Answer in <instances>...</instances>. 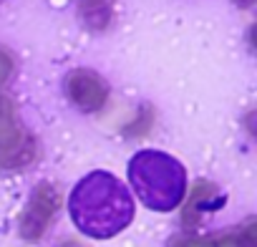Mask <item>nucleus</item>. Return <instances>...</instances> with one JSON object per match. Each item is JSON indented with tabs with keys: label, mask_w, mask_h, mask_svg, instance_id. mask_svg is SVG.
I'll list each match as a JSON object with an SVG mask.
<instances>
[{
	"label": "nucleus",
	"mask_w": 257,
	"mask_h": 247,
	"mask_svg": "<svg viewBox=\"0 0 257 247\" xmlns=\"http://www.w3.org/2000/svg\"><path fill=\"white\" fill-rule=\"evenodd\" d=\"M172 247H254V222H247L239 232L234 234H222V237H182L174 239Z\"/></svg>",
	"instance_id": "nucleus-6"
},
{
	"label": "nucleus",
	"mask_w": 257,
	"mask_h": 247,
	"mask_svg": "<svg viewBox=\"0 0 257 247\" xmlns=\"http://www.w3.org/2000/svg\"><path fill=\"white\" fill-rule=\"evenodd\" d=\"M66 93L71 98V103L86 113L101 111L108 101V83L88 68H76L68 73L66 78Z\"/></svg>",
	"instance_id": "nucleus-5"
},
{
	"label": "nucleus",
	"mask_w": 257,
	"mask_h": 247,
	"mask_svg": "<svg viewBox=\"0 0 257 247\" xmlns=\"http://www.w3.org/2000/svg\"><path fill=\"white\" fill-rule=\"evenodd\" d=\"M61 207V194L53 184L43 182L36 187L23 217H21V234L26 239H38L43 237V232L48 229V224L53 222L56 212Z\"/></svg>",
	"instance_id": "nucleus-4"
},
{
	"label": "nucleus",
	"mask_w": 257,
	"mask_h": 247,
	"mask_svg": "<svg viewBox=\"0 0 257 247\" xmlns=\"http://www.w3.org/2000/svg\"><path fill=\"white\" fill-rule=\"evenodd\" d=\"M214 197H217V187H214V184H209V182H197V187H194V192H192V199H189V204H187V212H184V222H194L204 207H212V204H214Z\"/></svg>",
	"instance_id": "nucleus-7"
},
{
	"label": "nucleus",
	"mask_w": 257,
	"mask_h": 247,
	"mask_svg": "<svg viewBox=\"0 0 257 247\" xmlns=\"http://www.w3.org/2000/svg\"><path fill=\"white\" fill-rule=\"evenodd\" d=\"M81 8H83V16L88 18L91 26L103 28L108 23V6H106V0H81Z\"/></svg>",
	"instance_id": "nucleus-8"
},
{
	"label": "nucleus",
	"mask_w": 257,
	"mask_h": 247,
	"mask_svg": "<svg viewBox=\"0 0 257 247\" xmlns=\"http://www.w3.org/2000/svg\"><path fill=\"white\" fill-rule=\"evenodd\" d=\"M128 179L137 197L157 212H172L187 189V172L184 167L157 149H144L128 162Z\"/></svg>",
	"instance_id": "nucleus-2"
},
{
	"label": "nucleus",
	"mask_w": 257,
	"mask_h": 247,
	"mask_svg": "<svg viewBox=\"0 0 257 247\" xmlns=\"http://www.w3.org/2000/svg\"><path fill=\"white\" fill-rule=\"evenodd\" d=\"M73 224L96 239H108L134 219V199L126 187L108 172L86 174L68 199Z\"/></svg>",
	"instance_id": "nucleus-1"
},
{
	"label": "nucleus",
	"mask_w": 257,
	"mask_h": 247,
	"mask_svg": "<svg viewBox=\"0 0 257 247\" xmlns=\"http://www.w3.org/2000/svg\"><path fill=\"white\" fill-rule=\"evenodd\" d=\"M36 157L38 144L18 121L16 103L0 93V169H23Z\"/></svg>",
	"instance_id": "nucleus-3"
},
{
	"label": "nucleus",
	"mask_w": 257,
	"mask_h": 247,
	"mask_svg": "<svg viewBox=\"0 0 257 247\" xmlns=\"http://www.w3.org/2000/svg\"><path fill=\"white\" fill-rule=\"evenodd\" d=\"M13 71H16V61H13V56H11L6 48H0V86H6V83L11 81Z\"/></svg>",
	"instance_id": "nucleus-9"
},
{
	"label": "nucleus",
	"mask_w": 257,
	"mask_h": 247,
	"mask_svg": "<svg viewBox=\"0 0 257 247\" xmlns=\"http://www.w3.org/2000/svg\"><path fill=\"white\" fill-rule=\"evenodd\" d=\"M234 3H237L239 8H252V6H254V0H234Z\"/></svg>",
	"instance_id": "nucleus-10"
}]
</instances>
